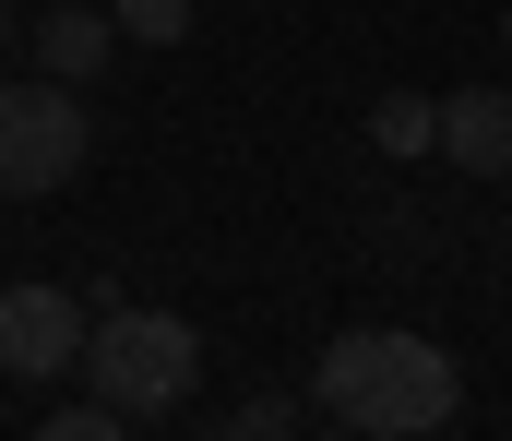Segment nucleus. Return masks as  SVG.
I'll list each match as a JSON object with an SVG mask.
<instances>
[{
  "instance_id": "f8f14e48",
  "label": "nucleus",
  "mask_w": 512,
  "mask_h": 441,
  "mask_svg": "<svg viewBox=\"0 0 512 441\" xmlns=\"http://www.w3.org/2000/svg\"><path fill=\"white\" fill-rule=\"evenodd\" d=\"M334 441H393V430H334Z\"/></svg>"
},
{
  "instance_id": "9b49d317",
  "label": "nucleus",
  "mask_w": 512,
  "mask_h": 441,
  "mask_svg": "<svg viewBox=\"0 0 512 441\" xmlns=\"http://www.w3.org/2000/svg\"><path fill=\"white\" fill-rule=\"evenodd\" d=\"M12 48H24V12H12V0H0V60H12Z\"/></svg>"
},
{
  "instance_id": "39448f33",
  "label": "nucleus",
  "mask_w": 512,
  "mask_h": 441,
  "mask_svg": "<svg viewBox=\"0 0 512 441\" xmlns=\"http://www.w3.org/2000/svg\"><path fill=\"white\" fill-rule=\"evenodd\" d=\"M441 155H453L465 179H501V167H512V96H501V84L441 96Z\"/></svg>"
},
{
  "instance_id": "423d86ee",
  "label": "nucleus",
  "mask_w": 512,
  "mask_h": 441,
  "mask_svg": "<svg viewBox=\"0 0 512 441\" xmlns=\"http://www.w3.org/2000/svg\"><path fill=\"white\" fill-rule=\"evenodd\" d=\"M24 48H36V72H48V84H96V60H108V48H120V24H108V12H84V0H72V12H48V24H36V36H24Z\"/></svg>"
},
{
  "instance_id": "20e7f679",
  "label": "nucleus",
  "mask_w": 512,
  "mask_h": 441,
  "mask_svg": "<svg viewBox=\"0 0 512 441\" xmlns=\"http://www.w3.org/2000/svg\"><path fill=\"white\" fill-rule=\"evenodd\" d=\"M84 298L72 287H0V370L12 382H60V370H84Z\"/></svg>"
},
{
  "instance_id": "f03ea898",
  "label": "nucleus",
  "mask_w": 512,
  "mask_h": 441,
  "mask_svg": "<svg viewBox=\"0 0 512 441\" xmlns=\"http://www.w3.org/2000/svg\"><path fill=\"white\" fill-rule=\"evenodd\" d=\"M84 370H96V406L167 418V406L203 382V334H191L179 310H108V322L84 334Z\"/></svg>"
},
{
  "instance_id": "6e6552de",
  "label": "nucleus",
  "mask_w": 512,
  "mask_h": 441,
  "mask_svg": "<svg viewBox=\"0 0 512 441\" xmlns=\"http://www.w3.org/2000/svg\"><path fill=\"white\" fill-rule=\"evenodd\" d=\"M108 24L143 36V48H179V36H191V0H108Z\"/></svg>"
},
{
  "instance_id": "9d476101",
  "label": "nucleus",
  "mask_w": 512,
  "mask_h": 441,
  "mask_svg": "<svg viewBox=\"0 0 512 441\" xmlns=\"http://www.w3.org/2000/svg\"><path fill=\"white\" fill-rule=\"evenodd\" d=\"M203 441H286V394H251L227 430H203Z\"/></svg>"
},
{
  "instance_id": "7ed1b4c3",
  "label": "nucleus",
  "mask_w": 512,
  "mask_h": 441,
  "mask_svg": "<svg viewBox=\"0 0 512 441\" xmlns=\"http://www.w3.org/2000/svg\"><path fill=\"white\" fill-rule=\"evenodd\" d=\"M96 155V120L72 84H0V203H36V191H72Z\"/></svg>"
},
{
  "instance_id": "1a4fd4ad",
  "label": "nucleus",
  "mask_w": 512,
  "mask_h": 441,
  "mask_svg": "<svg viewBox=\"0 0 512 441\" xmlns=\"http://www.w3.org/2000/svg\"><path fill=\"white\" fill-rule=\"evenodd\" d=\"M24 441H120V406H72V418H36Z\"/></svg>"
},
{
  "instance_id": "ddd939ff",
  "label": "nucleus",
  "mask_w": 512,
  "mask_h": 441,
  "mask_svg": "<svg viewBox=\"0 0 512 441\" xmlns=\"http://www.w3.org/2000/svg\"><path fill=\"white\" fill-rule=\"evenodd\" d=\"M501 48H512V12H501Z\"/></svg>"
},
{
  "instance_id": "0eeeda50",
  "label": "nucleus",
  "mask_w": 512,
  "mask_h": 441,
  "mask_svg": "<svg viewBox=\"0 0 512 441\" xmlns=\"http://www.w3.org/2000/svg\"><path fill=\"white\" fill-rule=\"evenodd\" d=\"M370 144L382 155H441V96H382L370 108Z\"/></svg>"
},
{
  "instance_id": "f257e3e1",
  "label": "nucleus",
  "mask_w": 512,
  "mask_h": 441,
  "mask_svg": "<svg viewBox=\"0 0 512 441\" xmlns=\"http://www.w3.org/2000/svg\"><path fill=\"white\" fill-rule=\"evenodd\" d=\"M310 394H322V418H346V430L417 441V430H441V418L465 406V370H453V346H429V334L358 322V334H334V346H322Z\"/></svg>"
}]
</instances>
